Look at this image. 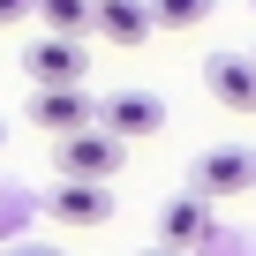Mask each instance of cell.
Here are the masks:
<instances>
[{
  "label": "cell",
  "mask_w": 256,
  "mask_h": 256,
  "mask_svg": "<svg viewBox=\"0 0 256 256\" xmlns=\"http://www.w3.org/2000/svg\"><path fill=\"white\" fill-rule=\"evenodd\" d=\"M248 188H256V151H248V144H211V151H196L188 196L218 204V196H248Z\"/></svg>",
  "instance_id": "cell-1"
},
{
  "label": "cell",
  "mask_w": 256,
  "mask_h": 256,
  "mask_svg": "<svg viewBox=\"0 0 256 256\" xmlns=\"http://www.w3.org/2000/svg\"><path fill=\"white\" fill-rule=\"evenodd\" d=\"M53 158H60V181H113L120 174V158H128V144H113L106 128H76V136H60L53 144Z\"/></svg>",
  "instance_id": "cell-2"
},
{
  "label": "cell",
  "mask_w": 256,
  "mask_h": 256,
  "mask_svg": "<svg viewBox=\"0 0 256 256\" xmlns=\"http://www.w3.org/2000/svg\"><path fill=\"white\" fill-rule=\"evenodd\" d=\"M90 128H106L113 144L158 136V128H166V98H158V90H113V98H98V120H90Z\"/></svg>",
  "instance_id": "cell-3"
},
{
  "label": "cell",
  "mask_w": 256,
  "mask_h": 256,
  "mask_svg": "<svg viewBox=\"0 0 256 256\" xmlns=\"http://www.w3.org/2000/svg\"><path fill=\"white\" fill-rule=\"evenodd\" d=\"M211 234H218V218H211V204H204V196H188V188H181V196H166V204H158V248L196 256Z\"/></svg>",
  "instance_id": "cell-4"
},
{
  "label": "cell",
  "mask_w": 256,
  "mask_h": 256,
  "mask_svg": "<svg viewBox=\"0 0 256 256\" xmlns=\"http://www.w3.org/2000/svg\"><path fill=\"white\" fill-rule=\"evenodd\" d=\"M23 68L38 76V90H83V68H90V53H83L76 38H38Z\"/></svg>",
  "instance_id": "cell-5"
},
{
  "label": "cell",
  "mask_w": 256,
  "mask_h": 256,
  "mask_svg": "<svg viewBox=\"0 0 256 256\" xmlns=\"http://www.w3.org/2000/svg\"><path fill=\"white\" fill-rule=\"evenodd\" d=\"M204 90H211L226 113H256V60H248V53H211V60H204Z\"/></svg>",
  "instance_id": "cell-6"
},
{
  "label": "cell",
  "mask_w": 256,
  "mask_h": 256,
  "mask_svg": "<svg viewBox=\"0 0 256 256\" xmlns=\"http://www.w3.org/2000/svg\"><path fill=\"white\" fill-rule=\"evenodd\" d=\"M90 120H98V98L90 90H38L30 98V128H53V144L76 136V128H90Z\"/></svg>",
  "instance_id": "cell-7"
},
{
  "label": "cell",
  "mask_w": 256,
  "mask_h": 256,
  "mask_svg": "<svg viewBox=\"0 0 256 256\" xmlns=\"http://www.w3.org/2000/svg\"><path fill=\"white\" fill-rule=\"evenodd\" d=\"M46 211H53L60 226H106V218H113V188H98V181H60V188L46 196Z\"/></svg>",
  "instance_id": "cell-8"
},
{
  "label": "cell",
  "mask_w": 256,
  "mask_h": 256,
  "mask_svg": "<svg viewBox=\"0 0 256 256\" xmlns=\"http://www.w3.org/2000/svg\"><path fill=\"white\" fill-rule=\"evenodd\" d=\"M90 30L106 46H144L151 38V8L144 0H90Z\"/></svg>",
  "instance_id": "cell-9"
},
{
  "label": "cell",
  "mask_w": 256,
  "mask_h": 256,
  "mask_svg": "<svg viewBox=\"0 0 256 256\" xmlns=\"http://www.w3.org/2000/svg\"><path fill=\"white\" fill-rule=\"evenodd\" d=\"M30 16H46V38H76L90 30V0H30Z\"/></svg>",
  "instance_id": "cell-10"
},
{
  "label": "cell",
  "mask_w": 256,
  "mask_h": 256,
  "mask_svg": "<svg viewBox=\"0 0 256 256\" xmlns=\"http://www.w3.org/2000/svg\"><path fill=\"white\" fill-rule=\"evenodd\" d=\"M144 8H151V30H196L218 0H144Z\"/></svg>",
  "instance_id": "cell-11"
},
{
  "label": "cell",
  "mask_w": 256,
  "mask_h": 256,
  "mask_svg": "<svg viewBox=\"0 0 256 256\" xmlns=\"http://www.w3.org/2000/svg\"><path fill=\"white\" fill-rule=\"evenodd\" d=\"M0 256H68V248H53V241H8Z\"/></svg>",
  "instance_id": "cell-12"
},
{
  "label": "cell",
  "mask_w": 256,
  "mask_h": 256,
  "mask_svg": "<svg viewBox=\"0 0 256 256\" xmlns=\"http://www.w3.org/2000/svg\"><path fill=\"white\" fill-rule=\"evenodd\" d=\"M30 16V0H0V30H8V23H23Z\"/></svg>",
  "instance_id": "cell-13"
},
{
  "label": "cell",
  "mask_w": 256,
  "mask_h": 256,
  "mask_svg": "<svg viewBox=\"0 0 256 256\" xmlns=\"http://www.w3.org/2000/svg\"><path fill=\"white\" fill-rule=\"evenodd\" d=\"M136 256H181V248H136Z\"/></svg>",
  "instance_id": "cell-14"
},
{
  "label": "cell",
  "mask_w": 256,
  "mask_h": 256,
  "mask_svg": "<svg viewBox=\"0 0 256 256\" xmlns=\"http://www.w3.org/2000/svg\"><path fill=\"white\" fill-rule=\"evenodd\" d=\"M0 144H8V128H0Z\"/></svg>",
  "instance_id": "cell-15"
}]
</instances>
